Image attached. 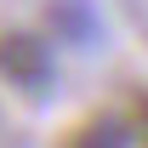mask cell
I'll list each match as a JSON object with an SVG mask.
<instances>
[{
	"label": "cell",
	"mask_w": 148,
	"mask_h": 148,
	"mask_svg": "<svg viewBox=\"0 0 148 148\" xmlns=\"http://www.w3.org/2000/svg\"><path fill=\"white\" fill-rule=\"evenodd\" d=\"M131 137H137L131 125H120L114 114H103V120H91V125L74 131V148H125Z\"/></svg>",
	"instance_id": "7a4b0ae2"
},
{
	"label": "cell",
	"mask_w": 148,
	"mask_h": 148,
	"mask_svg": "<svg viewBox=\"0 0 148 148\" xmlns=\"http://www.w3.org/2000/svg\"><path fill=\"white\" fill-rule=\"evenodd\" d=\"M131 131H137V143L148 148V91H137V97H131Z\"/></svg>",
	"instance_id": "277c9868"
},
{
	"label": "cell",
	"mask_w": 148,
	"mask_h": 148,
	"mask_svg": "<svg viewBox=\"0 0 148 148\" xmlns=\"http://www.w3.org/2000/svg\"><path fill=\"white\" fill-rule=\"evenodd\" d=\"M0 80L6 86H17V91H46L51 86V46L40 34H0Z\"/></svg>",
	"instance_id": "6da1fadb"
},
{
	"label": "cell",
	"mask_w": 148,
	"mask_h": 148,
	"mask_svg": "<svg viewBox=\"0 0 148 148\" xmlns=\"http://www.w3.org/2000/svg\"><path fill=\"white\" fill-rule=\"evenodd\" d=\"M51 29H63V34H86L91 23H86V12H80V0H57V6H51Z\"/></svg>",
	"instance_id": "3957f363"
}]
</instances>
